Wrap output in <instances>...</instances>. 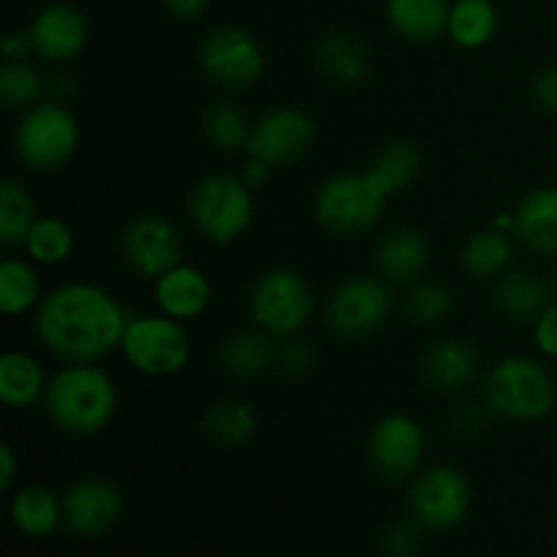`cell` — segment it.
<instances>
[{
    "label": "cell",
    "mask_w": 557,
    "mask_h": 557,
    "mask_svg": "<svg viewBox=\"0 0 557 557\" xmlns=\"http://www.w3.org/2000/svg\"><path fill=\"white\" fill-rule=\"evenodd\" d=\"M36 326L49 351L69 362L90 364L123 343L128 319L103 288L69 283L44 299Z\"/></svg>",
    "instance_id": "6da1fadb"
},
{
    "label": "cell",
    "mask_w": 557,
    "mask_h": 557,
    "mask_svg": "<svg viewBox=\"0 0 557 557\" xmlns=\"http://www.w3.org/2000/svg\"><path fill=\"white\" fill-rule=\"evenodd\" d=\"M117 408L112 379L92 364H71L47 386V411L60 430L92 435L107 428Z\"/></svg>",
    "instance_id": "7a4b0ae2"
},
{
    "label": "cell",
    "mask_w": 557,
    "mask_h": 557,
    "mask_svg": "<svg viewBox=\"0 0 557 557\" xmlns=\"http://www.w3.org/2000/svg\"><path fill=\"white\" fill-rule=\"evenodd\" d=\"M487 406L511 422H539L555 406V384L544 364L528 357L500 359L484 384Z\"/></svg>",
    "instance_id": "3957f363"
},
{
    "label": "cell",
    "mask_w": 557,
    "mask_h": 557,
    "mask_svg": "<svg viewBox=\"0 0 557 557\" xmlns=\"http://www.w3.org/2000/svg\"><path fill=\"white\" fill-rule=\"evenodd\" d=\"M386 194L370 172L341 174L321 185L315 196V218L332 234H362L379 223Z\"/></svg>",
    "instance_id": "277c9868"
},
{
    "label": "cell",
    "mask_w": 557,
    "mask_h": 557,
    "mask_svg": "<svg viewBox=\"0 0 557 557\" xmlns=\"http://www.w3.org/2000/svg\"><path fill=\"white\" fill-rule=\"evenodd\" d=\"M190 215L201 234L212 243H232L243 237L245 228L253 221V196L245 180L228 174H210L194 188Z\"/></svg>",
    "instance_id": "5b68a950"
},
{
    "label": "cell",
    "mask_w": 557,
    "mask_h": 557,
    "mask_svg": "<svg viewBox=\"0 0 557 557\" xmlns=\"http://www.w3.org/2000/svg\"><path fill=\"white\" fill-rule=\"evenodd\" d=\"M313 294L302 275L272 270L259 277L250 294V315L272 337H292L308 324Z\"/></svg>",
    "instance_id": "8992f818"
},
{
    "label": "cell",
    "mask_w": 557,
    "mask_h": 557,
    "mask_svg": "<svg viewBox=\"0 0 557 557\" xmlns=\"http://www.w3.org/2000/svg\"><path fill=\"white\" fill-rule=\"evenodd\" d=\"M16 152L33 169H58L74 156L79 145V128L74 114L52 101L27 109L16 128Z\"/></svg>",
    "instance_id": "52a82bcc"
},
{
    "label": "cell",
    "mask_w": 557,
    "mask_h": 557,
    "mask_svg": "<svg viewBox=\"0 0 557 557\" xmlns=\"http://www.w3.org/2000/svg\"><path fill=\"white\" fill-rule=\"evenodd\" d=\"M392 313V292L370 275L351 277L335 288L326 308L330 330L343 341H362L379 332Z\"/></svg>",
    "instance_id": "ba28073f"
},
{
    "label": "cell",
    "mask_w": 557,
    "mask_h": 557,
    "mask_svg": "<svg viewBox=\"0 0 557 557\" xmlns=\"http://www.w3.org/2000/svg\"><path fill=\"white\" fill-rule=\"evenodd\" d=\"M120 346L134 368L150 375L177 373L190 359V341L183 326L161 315L131 319Z\"/></svg>",
    "instance_id": "9c48e42d"
},
{
    "label": "cell",
    "mask_w": 557,
    "mask_h": 557,
    "mask_svg": "<svg viewBox=\"0 0 557 557\" xmlns=\"http://www.w3.org/2000/svg\"><path fill=\"white\" fill-rule=\"evenodd\" d=\"M201 69L228 90H243L264 74V52L243 27H218L201 44Z\"/></svg>",
    "instance_id": "30bf717a"
},
{
    "label": "cell",
    "mask_w": 557,
    "mask_h": 557,
    "mask_svg": "<svg viewBox=\"0 0 557 557\" xmlns=\"http://www.w3.org/2000/svg\"><path fill=\"white\" fill-rule=\"evenodd\" d=\"M313 120L299 109H272L264 117L256 120L250 128L245 150L250 158H259L267 166H288L299 161L313 145Z\"/></svg>",
    "instance_id": "8fae6325"
},
{
    "label": "cell",
    "mask_w": 557,
    "mask_h": 557,
    "mask_svg": "<svg viewBox=\"0 0 557 557\" xmlns=\"http://www.w3.org/2000/svg\"><path fill=\"white\" fill-rule=\"evenodd\" d=\"M468 504H471V487L457 468H428L419 473L411 487L413 517L424 528H435V531L457 525L466 517Z\"/></svg>",
    "instance_id": "7c38bea8"
},
{
    "label": "cell",
    "mask_w": 557,
    "mask_h": 557,
    "mask_svg": "<svg viewBox=\"0 0 557 557\" xmlns=\"http://www.w3.org/2000/svg\"><path fill=\"white\" fill-rule=\"evenodd\" d=\"M123 256L141 277H161L180 264L183 243L177 228L163 218H136L123 232Z\"/></svg>",
    "instance_id": "4fadbf2b"
},
{
    "label": "cell",
    "mask_w": 557,
    "mask_h": 557,
    "mask_svg": "<svg viewBox=\"0 0 557 557\" xmlns=\"http://www.w3.org/2000/svg\"><path fill=\"white\" fill-rule=\"evenodd\" d=\"M370 462L386 479H408L424 457V435L413 419L386 417L370 433Z\"/></svg>",
    "instance_id": "5bb4252c"
},
{
    "label": "cell",
    "mask_w": 557,
    "mask_h": 557,
    "mask_svg": "<svg viewBox=\"0 0 557 557\" xmlns=\"http://www.w3.org/2000/svg\"><path fill=\"white\" fill-rule=\"evenodd\" d=\"M27 36H30V47L38 58L49 60V63H65L85 49L87 20L74 5L54 3L33 20Z\"/></svg>",
    "instance_id": "9a60e30c"
},
{
    "label": "cell",
    "mask_w": 557,
    "mask_h": 557,
    "mask_svg": "<svg viewBox=\"0 0 557 557\" xmlns=\"http://www.w3.org/2000/svg\"><path fill=\"white\" fill-rule=\"evenodd\" d=\"M120 506L123 504H120V493L114 484L103 482V479H85L69 490L63 515L74 533L98 536L117 522Z\"/></svg>",
    "instance_id": "2e32d148"
},
{
    "label": "cell",
    "mask_w": 557,
    "mask_h": 557,
    "mask_svg": "<svg viewBox=\"0 0 557 557\" xmlns=\"http://www.w3.org/2000/svg\"><path fill=\"white\" fill-rule=\"evenodd\" d=\"M479 373V351L471 343L438 341L424 351L422 375L433 389L457 392Z\"/></svg>",
    "instance_id": "e0dca14e"
},
{
    "label": "cell",
    "mask_w": 557,
    "mask_h": 557,
    "mask_svg": "<svg viewBox=\"0 0 557 557\" xmlns=\"http://www.w3.org/2000/svg\"><path fill=\"white\" fill-rule=\"evenodd\" d=\"M528 250L557 256V188H539L522 199L515 212V228Z\"/></svg>",
    "instance_id": "ac0fdd59"
},
{
    "label": "cell",
    "mask_w": 557,
    "mask_h": 557,
    "mask_svg": "<svg viewBox=\"0 0 557 557\" xmlns=\"http://www.w3.org/2000/svg\"><path fill=\"white\" fill-rule=\"evenodd\" d=\"M210 281L194 267L177 264L156 283V299L169 319H196L210 305Z\"/></svg>",
    "instance_id": "d6986e66"
},
{
    "label": "cell",
    "mask_w": 557,
    "mask_h": 557,
    "mask_svg": "<svg viewBox=\"0 0 557 557\" xmlns=\"http://www.w3.org/2000/svg\"><path fill=\"white\" fill-rule=\"evenodd\" d=\"M449 0H386L389 25L417 44L435 41L449 30Z\"/></svg>",
    "instance_id": "ffe728a7"
},
{
    "label": "cell",
    "mask_w": 557,
    "mask_h": 557,
    "mask_svg": "<svg viewBox=\"0 0 557 557\" xmlns=\"http://www.w3.org/2000/svg\"><path fill=\"white\" fill-rule=\"evenodd\" d=\"M428 243L413 228H395L379 245V270L384 281L408 283L428 267Z\"/></svg>",
    "instance_id": "44dd1931"
},
{
    "label": "cell",
    "mask_w": 557,
    "mask_h": 557,
    "mask_svg": "<svg viewBox=\"0 0 557 557\" xmlns=\"http://www.w3.org/2000/svg\"><path fill=\"white\" fill-rule=\"evenodd\" d=\"M319 65L337 85H359L370 74V52L351 33H330L319 44Z\"/></svg>",
    "instance_id": "7402d4cb"
},
{
    "label": "cell",
    "mask_w": 557,
    "mask_h": 557,
    "mask_svg": "<svg viewBox=\"0 0 557 557\" xmlns=\"http://www.w3.org/2000/svg\"><path fill=\"white\" fill-rule=\"evenodd\" d=\"M495 305L515 321H539L549 308V288L533 272H511L495 288Z\"/></svg>",
    "instance_id": "603a6c76"
},
{
    "label": "cell",
    "mask_w": 557,
    "mask_h": 557,
    "mask_svg": "<svg viewBox=\"0 0 557 557\" xmlns=\"http://www.w3.org/2000/svg\"><path fill=\"white\" fill-rule=\"evenodd\" d=\"M498 30V11L490 0H457L449 11V36L460 47L479 49Z\"/></svg>",
    "instance_id": "cb8c5ba5"
},
{
    "label": "cell",
    "mask_w": 557,
    "mask_h": 557,
    "mask_svg": "<svg viewBox=\"0 0 557 557\" xmlns=\"http://www.w3.org/2000/svg\"><path fill=\"white\" fill-rule=\"evenodd\" d=\"M44 392L41 364L33 357L11 351L0 359V397L9 406L25 408L36 403Z\"/></svg>",
    "instance_id": "d4e9b609"
},
{
    "label": "cell",
    "mask_w": 557,
    "mask_h": 557,
    "mask_svg": "<svg viewBox=\"0 0 557 557\" xmlns=\"http://www.w3.org/2000/svg\"><path fill=\"white\" fill-rule=\"evenodd\" d=\"M223 368L239 379H253L264 373L275 359V348L261 332H237L223 343Z\"/></svg>",
    "instance_id": "484cf974"
},
{
    "label": "cell",
    "mask_w": 557,
    "mask_h": 557,
    "mask_svg": "<svg viewBox=\"0 0 557 557\" xmlns=\"http://www.w3.org/2000/svg\"><path fill=\"white\" fill-rule=\"evenodd\" d=\"M419 169H422V156H419L417 147L411 141H392V145H386L379 152V158H375V163L368 172L392 196L397 190L408 188L417 180Z\"/></svg>",
    "instance_id": "4316f807"
},
{
    "label": "cell",
    "mask_w": 557,
    "mask_h": 557,
    "mask_svg": "<svg viewBox=\"0 0 557 557\" xmlns=\"http://www.w3.org/2000/svg\"><path fill=\"white\" fill-rule=\"evenodd\" d=\"M511 256L515 250L504 232H479L468 239L466 250H462V267L471 277L490 281L509 267Z\"/></svg>",
    "instance_id": "83f0119b"
},
{
    "label": "cell",
    "mask_w": 557,
    "mask_h": 557,
    "mask_svg": "<svg viewBox=\"0 0 557 557\" xmlns=\"http://www.w3.org/2000/svg\"><path fill=\"white\" fill-rule=\"evenodd\" d=\"M36 226V205L25 185L3 180L0 185V239L3 245H22Z\"/></svg>",
    "instance_id": "f1b7e54d"
},
{
    "label": "cell",
    "mask_w": 557,
    "mask_h": 557,
    "mask_svg": "<svg viewBox=\"0 0 557 557\" xmlns=\"http://www.w3.org/2000/svg\"><path fill=\"white\" fill-rule=\"evenodd\" d=\"M11 517H14L16 528L25 531L27 536H47L58 525L60 506L54 495L47 493V490L27 487L14 498Z\"/></svg>",
    "instance_id": "f546056e"
},
{
    "label": "cell",
    "mask_w": 557,
    "mask_h": 557,
    "mask_svg": "<svg viewBox=\"0 0 557 557\" xmlns=\"http://www.w3.org/2000/svg\"><path fill=\"white\" fill-rule=\"evenodd\" d=\"M205 428L210 438L218 441V444L239 446L256 433L259 422H256V413L250 406L239 400H223L210 408Z\"/></svg>",
    "instance_id": "4dcf8cb0"
},
{
    "label": "cell",
    "mask_w": 557,
    "mask_h": 557,
    "mask_svg": "<svg viewBox=\"0 0 557 557\" xmlns=\"http://www.w3.org/2000/svg\"><path fill=\"white\" fill-rule=\"evenodd\" d=\"M38 277L22 261L9 259L0 267V310L9 315L25 313L27 308L38 302Z\"/></svg>",
    "instance_id": "1f68e13d"
},
{
    "label": "cell",
    "mask_w": 557,
    "mask_h": 557,
    "mask_svg": "<svg viewBox=\"0 0 557 557\" xmlns=\"http://www.w3.org/2000/svg\"><path fill=\"white\" fill-rule=\"evenodd\" d=\"M205 128L207 139L226 152H234L239 150V147L248 145V120H245L243 109L234 107V103H212L210 112H207Z\"/></svg>",
    "instance_id": "d6a6232c"
},
{
    "label": "cell",
    "mask_w": 557,
    "mask_h": 557,
    "mask_svg": "<svg viewBox=\"0 0 557 557\" xmlns=\"http://www.w3.org/2000/svg\"><path fill=\"white\" fill-rule=\"evenodd\" d=\"M25 248L36 261L58 264V261L69 259L71 248H74V237H71V228L63 221H58V218H44V221H36V226L30 228V234L25 239Z\"/></svg>",
    "instance_id": "836d02e7"
},
{
    "label": "cell",
    "mask_w": 557,
    "mask_h": 557,
    "mask_svg": "<svg viewBox=\"0 0 557 557\" xmlns=\"http://www.w3.org/2000/svg\"><path fill=\"white\" fill-rule=\"evenodd\" d=\"M451 310H455V297H451V292L444 283H419L406 297L408 319H413L422 326L441 324Z\"/></svg>",
    "instance_id": "e575fe53"
},
{
    "label": "cell",
    "mask_w": 557,
    "mask_h": 557,
    "mask_svg": "<svg viewBox=\"0 0 557 557\" xmlns=\"http://www.w3.org/2000/svg\"><path fill=\"white\" fill-rule=\"evenodd\" d=\"M41 96V76L25 60H5L0 65V98L9 109L30 107Z\"/></svg>",
    "instance_id": "d590c367"
},
{
    "label": "cell",
    "mask_w": 557,
    "mask_h": 557,
    "mask_svg": "<svg viewBox=\"0 0 557 557\" xmlns=\"http://www.w3.org/2000/svg\"><path fill=\"white\" fill-rule=\"evenodd\" d=\"M422 522L413 517V520L397 522L389 528L384 539L386 557H413L419 553V544H422Z\"/></svg>",
    "instance_id": "8d00e7d4"
},
{
    "label": "cell",
    "mask_w": 557,
    "mask_h": 557,
    "mask_svg": "<svg viewBox=\"0 0 557 557\" xmlns=\"http://www.w3.org/2000/svg\"><path fill=\"white\" fill-rule=\"evenodd\" d=\"M277 362H281L283 373L299 379V375H308L310 370H313L315 357H313V351H310V346L294 341V343H286V346L281 348V354H277Z\"/></svg>",
    "instance_id": "74e56055"
},
{
    "label": "cell",
    "mask_w": 557,
    "mask_h": 557,
    "mask_svg": "<svg viewBox=\"0 0 557 557\" xmlns=\"http://www.w3.org/2000/svg\"><path fill=\"white\" fill-rule=\"evenodd\" d=\"M536 343L542 354L557 359V302L549 305L542 319L536 321Z\"/></svg>",
    "instance_id": "f35d334b"
},
{
    "label": "cell",
    "mask_w": 557,
    "mask_h": 557,
    "mask_svg": "<svg viewBox=\"0 0 557 557\" xmlns=\"http://www.w3.org/2000/svg\"><path fill=\"white\" fill-rule=\"evenodd\" d=\"M533 96H536L539 107L557 114V63L547 65L536 76V82H533Z\"/></svg>",
    "instance_id": "ab89813d"
},
{
    "label": "cell",
    "mask_w": 557,
    "mask_h": 557,
    "mask_svg": "<svg viewBox=\"0 0 557 557\" xmlns=\"http://www.w3.org/2000/svg\"><path fill=\"white\" fill-rule=\"evenodd\" d=\"M169 9V14H174L177 20H196L207 11L210 0H163Z\"/></svg>",
    "instance_id": "60d3db41"
},
{
    "label": "cell",
    "mask_w": 557,
    "mask_h": 557,
    "mask_svg": "<svg viewBox=\"0 0 557 557\" xmlns=\"http://www.w3.org/2000/svg\"><path fill=\"white\" fill-rule=\"evenodd\" d=\"M25 52H33L30 36H27V33H9V36L3 38L5 60H22Z\"/></svg>",
    "instance_id": "b9f144b4"
},
{
    "label": "cell",
    "mask_w": 557,
    "mask_h": 557,
    "mask_svg": "<svg viewBox=\"0 0 557 557\" xmlns=\"http://www.w3.org/2000/svg\"><path fill=\"white\" fill-rule=\"evenodd\" d=\"M455 424L457 430H468V433H473V430H479L484 424V413L479 411V406H462L460 411H457Z\"/></svg>",
    "instance_id": "7bdbcfd3"
},
{
    "label": "cell",
    "mask_w": 557,
    "mask_h": 557,
    "mask_svg": "<svg viewBox=\"0 0 557 557\" xmlns=\"http://www.w3.org/2000/svg\"><path fill=\"white\" fill-rule=\"evenodd\" d=\"M16 476V460H14V451L9 446H0V487L9 490L11 482Z\"/></svg>",
    "instance_id": "ee69618b"
},
{
    "label": "cell",
    "mask_w": 557,
    "mask_h": 557,
    "mask_svg": "<svg viewBox=\"0 0 557 557\" xmlns=\"http://www.w3.org/2000/svg\"><path fill=\"white\" fill-rule=\"evenodd\" d=\"M270 169L272 166H267V163L259 161V158H250V163L245 166V172H243V180L256 188V185H261L267 177H270Z\"/></svg>",
    "instance_id": "f6af8a7d"
}]
</instances>
